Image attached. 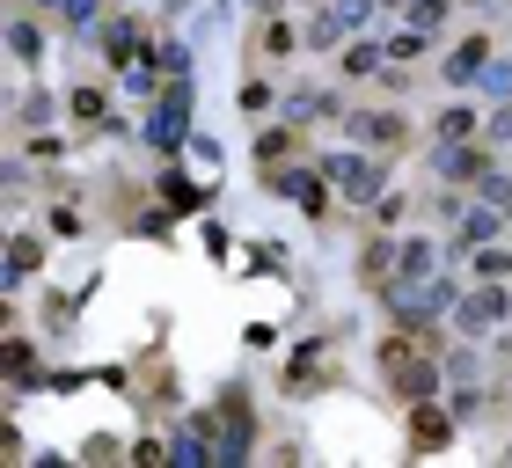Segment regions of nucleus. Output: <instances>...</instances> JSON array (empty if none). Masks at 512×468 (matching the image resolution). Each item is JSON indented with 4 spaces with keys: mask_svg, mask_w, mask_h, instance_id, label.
<instances>
[{
    "mask_svg": "<svg viewBox=\"0 0 512 468\" xmlns=\"http://www.w3.org/2000/svg\"><path fill=\"white\" fill-rule=\"evenodd\" d=\"M322 176H330L352 205L381 198V161H366V154H330V161H322Z\"/></svg>",
    "mask_w": 512,
    "mask_h": 468,
    "instance_id": "nucleus-1",
    "label": "nucleus"
},
{
    "mask_svg": "<svg viewBox=\"0 0 512 468\" xmlns=\"http://www.w3.org/2000/svg\"><path fill=\"white\" fill-rule=\"evenodd\" d=\"M439 176L461 183V191H483V176H491V154L469 147V139H447V154H439Z\"/></svg>",
    "mask_w": 512,
    "mask_h": 468,
    "instance_id": "nucleus-2",
    "label": "nucleus"
},
{
    "mask_svg": "<svg viewBox=\"0 0 512 468\" xmlns=\"http://www.w3.org/2000/svg\"><path fill=\"white\" fill-rule=\"evenodd\" d=\"M439 74H447L454 88H469V81H483V74H491V37H461L454 52H447V66H439Z\"/></svg>",
    "mask_w": 512,
    "mask_h": 468,
    "instance_id": "nucleus-3",
    "label": "nucleus"
},
{
    "mask_svg": "<svg viewBox=\"0 0 512 468\" xmlns=\"http://www.w3.org/2000/svg\"><path fill=\"white\" fill-rule=\"evenodd\" d=\"M505 308H512V300H505L498 286H476L454 315H461V330H491V322H505Z\"/></svg>",
    "mask_w": 512,
    "mask_h": 468,
    "instance_id": "nucleus-4",
    "label": "nucleus"
},
{
    "mask_svg": "<svg viewBox=\"0 0 512 468\" xmlns=\"http://www.w3.org/2000/svg\"><path fill=\"white\" fill-rule=\"evenodd\" d=\"M344 125H352L366 147H395V139H403V117L395 110H359V117H344Z\"/></svg>",
    "mask_w": 512,
    "mask_h": 468,
    "instance_id": "nucleus-5",
    "label": "nucleus"
},
{
    "mask_svg": "<svg viewBox=\"0 0 512 468\" xmlns=\"http://www.w3.org/2000/svg\"><path fill=\"white\" fill-rule=\"evenodd\" d=\"M483 132V117L469 110V103H447V110H439V139H476Z\"/></svg>",
    "mask_w": 512,
    "mask_h": 468,
    "instance_id": "nucleus-6",
    "label": "nucleus"
},
{
    "mask_svg": "<svg viewBox=\"0 0 512 468\" xmlns=\"http://www.w3.org/2000/svg\"><path fill=\"white\" fill-rule=\"evenodd\" d=\"M66 110H74L81 125H103V117H110V96H103V88H74V96H66Z\"/></svg>",
    "mask_w": 512,
    "mask_h": 468,
    "instance_id": "nucleus-7",
    "label": "nucleus"
},
{
    "mask_svg": "<svg viewBox=\"0 0 512 468\" xmlns=\"http://www.w3.org/2000/svg\"><path fill=\"white\" fill-rule=\"evenodd\" d=\"M381 44H352V52H344V81H366V74H381Z\"/></svg>",
    "mask_w": 512,
    "mask_h": 468,
    "instance_id": "nucleus-8",
    "label": "nucleus"
},
{
    "mask_svg": "<svg viewBox=\"0 0 512 468\" xmlns=\"http://www.w3.org/2000/svg\"><path fill=\"white\" fill-rule=\"evenodd\" d=\"M256 44H264V59H286L300 37H293V22H264V37H256Z\"/></svg>",
    "mask_w": 512,
    "mask_h": 468,
    "instance_id": "nucleus-9",
    "label": "nucleus"
},
{
    "mask_svg": "<svg viewBox=\"0 0 512 468\" xmlns=\"http://www.w3.org/2000/svg\"><path fill=\"white\" fill-rule=\"evenodd\" d=\"M103 52H110V66H125V59L139 52V30H132V22H118V30L103 37Z\"/></svg>",
    "mask_w": 512,
    "mask_h": 468,
    "instance_id": "nucleus-10",
    "label": "nucleus"
},
{
    "mask_svg": "<svg viewBox=\"0 0 512 468\" xmlns=\"http://www.w3.org/2000/svg\"><path fill=\"white\" fill-rule=\"evenodd\" d=\"M417 52H425V30H417V22H410V30H395V37H388V59H417Z\"/></svg>",
    "mask_w": 512,
    "mask_h": 468,
    "instance_id": "nucleus-11",
    "label": "nucleus"
},
{
    "mask_svg": "<svg viewBox=\"0 0 512 468\" xmlns=\"http://www.w3.org/2000/svg\"><path fill=\"white\" fill-rule=\"evenodd\" d=\"M8 44H15V59H37V52H44L37 22H15V30H8Z\"/></svg>",
    "mask_w": 512,
    "mask_h": 468,
    "instance_id": "nucleus-12",
    "label": "nucleus"
},
{
    "mask_svg": "<svg viewBox=\"0 0 512 468\" xmlns=\"http://www.w3.org/2000/svg\"><path fill=\"white\" fill-rule=\"evenodd\" d=\"M410 22L417 30H439V22H447V0H410Z\"/></svg>",
    "mask_w": 512,
    "mask_h": 468,
    "instance_id": "nucleus-13",
    "label": "nucleus"
},
{
    "mask_svg": "<svg viewBox=\"0 0 512 468\" xmlns=\"http://www.w3.org/2000/svg\"><path fill=\"white\" fill-rule=\"evenodd\" d=\"M37 271V242H15L8 249V278H30Z\"/></svg>",
    "mask_w": 512,
    "mask_h": 468,
    "instance_id": "nucleus-14",
    "label": "nucleus"
},
{
    "mask_svg": "<svg viewBox=\"0 0 512 468\" xmlns=\"http://www.w3.org/2000/svg\"><path fill=\"white\" fill-rule=\"evenodd\" d=\"M476 271L483 278H505L512 271V249H476Z\"/></svg>",
    "mask_w": 512,
    "mask_h": 468,
    "instance_id": "nucleus-15",
    "label": "nucleus"
},
{
    "mask_svg": "<svg viewBox=\"0 0 512 468\" xmlns=\"http://www.w3.org/2000/svg\"><path fill=\"white\" fill-rule=\"evenodd\" d=\"M439 439H447V417L425 410V417H417V447H439Z\"/></svg>",
    "mask_w": 512,
    "mask_h": 468,
    "instance_id": "nucleus-16",
    "label": "nucleus"
},
{
    "mask_svg": "<svg viewBox=\"0 0 512 468\" xmlns=\"http://www.w3.org/2000/svg\"><path fill=\"white\" fill-rule=\"evenodd\" d=\"M483 132H491V139H512V103H505V110H491V125H483Z\"/></svg>",
    "mask_w": 512,
    "mask_h": 468,
    "instance_id": "nucleus-17",
    "label": "nucleus"
}]
</instances>
